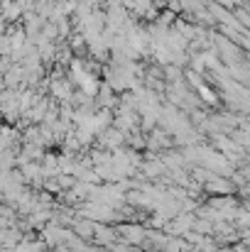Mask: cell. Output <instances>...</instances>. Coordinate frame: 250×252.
<instances>
[{
	"label": "cell",
	"mask_w": 250,
	"mask_h": 252,
	"mask_svg": "<svg viewBox=\"0 0 250 252\" xmlns=\"http://www.w3.org/2000/svg\"><path fill=\"white\" fill-rule=\"evenodd\" d=\"M88 2H96V5H103L106 0H88Z\"/></svg>",
	"instance_id": "cell-1"
}]
</instances>
